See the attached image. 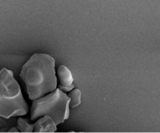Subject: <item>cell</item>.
<instances>
[{
	"instance_id": "1",
	"label": "cell",
	"mask_w": 160,
	"mask_h": 133,
	"mask_svg": "<svg viewBox=\"0 0 160 133\" xmlns=\"http://www.w3.org/2000/svg\"><path fill=\"white\" fill-rule=\"evenodd\" d=\"M20 76L31 100L40 98L56 89L55 60L47 54L35 53L23 65Z\"/></svg>"
},
{
	"instance_id": "2",
	"label": "cell",
	"mask_w": 160,
	"mask_h": 133,
	"mask_svg": "<svg viewBox=\"0 0 160 133\" xmlns=\"http://www.w3.org/2000/svg\"><path fill=\"white\" fill-rule=\"evenodd\" d=\"M28 112V106L23 100L20 86L10 70L2 69L0 79V116L9 118L22 116Z\"/></svg>"
},
{
	"instance_id": "3",
	"label": "cell",
	"mask_w": 160,
	"mask_h": 133,
	"mask_svg": "<svg viewBox=\"0 0 160 133\" xmlns=\"http://www.w3.org/2000/svg\"><path fill=\"white\" fill-rule=\"evenodd\" d=\"M70 97L60 89H56L52 93L44 97L34 101L31 107V119L32 121L45 115H49L56 125L64 122L69 118Z\"/></svg>"
},
{
	"instance_id": "4",
	"label": "cell",
	"mask_w": 160,
	"mask_h": 133,
	"mask_svg": "<svg viewBox=\"0 0 160 133\" xmlns=\"http://www.w3.org/2000/svg\"><path fill=\"white\" fill-rule=\"evenodd\" d=\"M58 79L59 80V89L62 91L69 92L73 90V79L70 70L65 65H61L58 69Z\"/></svg>"
},
{
	"instance_id": "5",
	"label": "cell",
	"mask_w": 160,
	"mask_h": 133,
	"mask_svg": "<svg viewBox=\"0 0 160 133\" xmlns=\"http://www.w3.org/2000/svg\"><path fill=\"white\" fill-rule=\"evenodd\" d=\"M56 131V124L49 115H45L34 124V132H55Z\"/></svg>"
},
{
	"instance_id": "6",
	"label": "cell",
	"mask_w": 160,
	"mask_h": 133,
	"mask_svg": "<svg viewBox=\"0 0 160 133\" xmlns=\"http://www.w3.org/2000/svg\"><path fill=\"white\" fill-rule=\"evenodd\" d=\"M69 97L71 99V101H70V107H75L80 105V104H81V92L79 89H75V90H72L69 93Z\"/></svg>"
},
{
	"instance_id": "7",
	"label": "cell",
	"mask_w": 160,
	"mask_h": 133,
	"mask_svg": "<svg viewBox=\"0 0 160 133\" xmlns=\"http://www.w3.org/2000/svg\"><path fill=\"white\" fill-rule=\"evenodd\" d=\"M17 126L21 132H32L34 129V125L29 124L27 120L22 118H19Z\"/></svg>"
},
{
	"instance_id": "8",
	"label": "cell",
	"mask_w": 160,
	"mask_h": 133,
	"mask_svg": "<svg viewBox=\"0 0 160 133\" xmlns=\"http://www.w3.org/2000/svg\"><path fill=\"white\" fill-rule=\"evenodd\" d=\"M9 132H18V130L16 129L15 128H12V129H11L9 131Z\"/></svg>"
}]
</instances>
